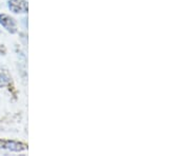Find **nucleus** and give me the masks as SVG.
I'll return each mask as SVG.
<instances>
[{
  "instance_id": "obj_1",
  "label": "nucleus",
  "mask_w": 190,
  "mask_h": 156,
  "mask_svg": "<svg viewBox=\"0 0 190 156\" xmlns=\"http://www.w3.org/2000/svg\"><path fill=\"white\" fill-rule=\"evenodd\" d=\"M7 7L15 14H26L29 12V4L26 0H9Z\"/></svg>"
},
{
  "instance_id": "obj_2",
  "label": "nucleus",
  "mask_w": 190,
  "mask_h": 156,
  "mask_svg": "<svg viewBox=\"0 0 190 156\" xmlns=\"http://www.w3.org/2000/svg\"><path fill=\"white\" fill-rule=\"evenodd\" d=\"M0 148L12 152H21L28 149V146L23 142L15 140H0Z\"/></svg>"
},
{
  "instance_id": "obj_3",
  "label": "nucleus",
  "mask_w": 190,
  "mask_h": 156,
  "mask_svg": "<svg viewBox=\"0 0 190 156\" xmlns=\"http://www.w3.org/2000/svg\"><path fill=\"white\" fill-rule=\"evenodd\" d=\"M0 25L11 34H15L17 32L16 20L7 14H0Z\"/></svg>"
},
{
  "instance_id": "obj_4",
  "label": "nucleus",
  "mask_w": 190,
  "mask_h": 156,
  "mask_svg": "<svg viewBox=\"0 0 190 156\" xmlns=\"http://www.w3.org/2000/svg\"><path fill=\"white\" fill-rule=\"evenodd\" d=\"M10 82H11V78L7 72H5L4 70L0 69V88H4V87L9 86Z\"/></svg>"
},
{
  "instance_id": "obj_5",
  "label": "nucleus",
  "mask_w": 190,
  "mask_h": 156,
  "mask_svg": "<svg viewBox=\"0 0 190 156\" xmlns=\"http://www.w3.org/2000/svg\"><path fill=\"white\" fill-rule=\"evenodd\" d=\"M2 53H4V49L2 47H0V55H1Z\"/></svg>"
}]
</instances>
